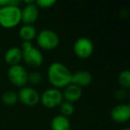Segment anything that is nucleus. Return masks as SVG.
I'll use <instances>...</instances> for the list:
<instances>
[{"label": "nucleus", "mask_w": 130, "mask_h": 130, "mask_svg": "<svg viewBox=\"0 0 130 130\" xmlns=\"http://www.w3.org/2000/svg\"><path fill=\"white\" fill-rule=\"evenodd\" d=\"M71 71L63 63L54 61L49 65L47 70V78L54 88L66 87L71 83Z\"/></svg>", "instance_id": "f257e3e1"}, {"label": "nucleus", "mask_w": 130, "mask_h": 130, "mask_svg": "<svg viewBox=\"0 0 130 130\" xmlns=\"http://www.w3.org/2000/svg\"><path fill=\"white\" fill-rule=\"evenodd\" d=\"M22 22V9L19 6H8L0 8V25L12 29Z\"/></svg>", "instance_id": "f03ea898"}, {"label": "nucleus", "mask_w": 130, "mask_h": 130, "mask_svg": "<svg viewBox=\"0 0 130 130\" xmlns=\"http://www.w3.org/2000/svg\"><path fill=\"white\" fill-rule=\"evenodd\" d=\"M22 60L25 63L32 68L40 67L44 61V56L41 51L35 47L30 42H23L22 45Z\"/></svg>", "instance_id": "7ed1b4c3"}, {"label": "nucleus", "mask_w": 130, "mask_h": 130, "mask_svg": "<svg viewBox=\"0 0 130 130\" xmlns=\"http://www.w3.org/2000/svg\"><path fill=\"white\" fill-rule=\"evenodd\" d=\"M36 39L38 46L44 50H54L60 44V38L57 33L48 29L39 31L37 34Z\"/></svg>", "instance_id": "20e7f679"}, {"label": "nucleus", "mask_w": 130, "mask_h": 130, "mask_svg": "<svg viewBox=\"0 0 130 130\" xmlns=\"http://www.w3.org/2000/svg\"><path fill=\"white\" fill-rule=\"evenodd\" d=\"M41 103L47 109H54L59 107L63 102L62 93L57 88L51 87L45 90L40 95Z\"/></svg>", "instance_id": "39448f33"}, {"label": "nucleus", "mask_w": 130, "mask_h": 130, "mask_svg": "<svg viewBox=\"0 0 130 130\" xmlns=\"http://www.w3.org/2000/svg\"><path fill=\"white\" fill-rule=\"evenodd\" d=\"M28 71L21 64L10 66L7 71V77L13 85L18 87H23L28 83Z\"/></svg>", "instance_id": "423d86ee"}, {"label": "nucleus", "mask_w": 130, "mask_h": 130, "mask_svg": "<svg viewBox=\"0 0 130 130\" xmlns=\"http://www.w3.org/2000/svg\"><path fill=\"white\" fill-rule=\"evenodd\" d=\"M73 51L78 58L87 59L94 53V44L89 38L82 37L75 41Z\"/></svg>", "instance_id": "0eeeda50"}, {"label": "nucleus", "mask_w": 130, "mask_h": 130, "mask_svg": "<svg viewBox=\"0 0 130 130\" xmlns=\"http://www.w3.org/2000/svg\"><path fill=\"white\" fill-rule=\"evenodd\" d=\"M17 94H18V101H20L26 106L33 107L38 104L40 101V95L38 92L30 87H22Z\"/></svg>", "instance_id": "6e6552de"}, {"label": "nucleus", "mask_w": 130, "mask_h": 130, "mask_svg": "<svg viewBox=\"0 0 130 130\" xmlns=\"http://www.w3.org/2000/svg\"><path fill=\"white\" fill-rule=\"evenodd\" d=\"M110 117L116 123H125L130 119V105L127 103H120L112 108Z\"/></svg>", "instance_id": "1a4fd4ad"}, {"label": "nucleus", "mask_w": 130, "mask_h": 130, "mask_svg": "<svg viewBox=\"0 0 130 130\" xmlns=\"http://www.w3.org/2000/svg\"><path fill=\"white\" fill-rule=\"evenodd\" d=\"M38 7L35 5V1L31 4L26 5L22 9V22L26 25H33L38 18Z\"/></svg>", "instance_id": "9d476101"}, {"label": "nucleus", "mask_w": 130, "mask_h": 130, "mask_svg": "<svg viewBox=\"0 0 130 130\" xmlns=\"http://www.w3.org/2000/svg\"><path fill=\"white\" fill-rule=\"evenodd\" d=\"M93 81V77L88 71H78L72 74L71 77V84L82 87H88Z\"/></svg>", "instance_id": "9b49d317"}, {"label": "nucleus", "mask_w": 130, "mask_h": 130, "mask_svg": "<svg viewBox=\"0 0 130 130\" xmlns=\"http://www.w3.org/2000/svg\"><path fill=\"white\" fill-rule=\"evenodd\" d=\"M82 95V88L79 87L74 85V84H70L66 87H64V91L62 93L63 100L69 103H75Z\"/></svg>", "instance_id": "f8f14e48"}, {"label": "nucleus", "mask_w": 130, "mask_h": 130, "mask_svg": "<svg viewBox=\"0 0 130 130\" xmlns=\"http://www.w3.org/2000/svg\"><path fill=\"white\" fill-rule=\"evenodd\" d=\"M5 61L10 66L17 65L20 63V61L22 60V50L20 47L13 46L11 48L7 49L5 54Z\"/></svg>", "instance_id": "ddd939ff"}, {"label": "nucleus", "mask_w": 130, "mask_h": 130, "mask_svg": "<svg viewBox=\"0 0 130 130\" xmlns=\"http://www.w3.org/2000/svg\"><path fill=\"white\" fill-rule=\"evenodd\" d=\"M51 129L52 130H70L71 121L69 118L61 114L54 116L51 120Z\"/></svg>", "instance_id": "4468645a"}, {"label": "nucleus", "mask_w": 130, "mask_h": 130, "mask_svg": "<svg viewBox=\"0 0 130 130\" xmlns=\"http://www.w3.org/2000/svg\"><path fill=\"white\" fill-rule=\"evenodd\" d=\"M37 29L33 25L23 24L19 30V36L23 40V42H30L37 37Z\"/></svg>", "instance_id": "2eb2a0df"}, {"label": "nucleus", "mask_w": 130, "mask_h": 130, "mask_svg": "<svg viewBox=\"0 0 130 130\" xmlns=\"http://www.w3.org/2000/svg\"><path fill=\"white\" fill-rule=\"evenodd\" d=\"M2 102L6 105H13L18 102V94L14 91H6L2 95Z\"/></svg>", "instance_id": "dca6fc26"}, {"label": "nucleus", "mask_w": 130, "mask_h": 130, "mask_svg": "<svg viewBox=\"0 0 130 130\" xmlns=\"http://www.w3.org/2000/svg\"><path fill=\"white\" fill-rule=\"evenodd\" d=\"M119 84L122 87L123 89H127L130 87V72L128 70L122 71L119 75L118 78Z\"/></svg>", "instance_id": "f3484780"}, {"label": "nucleus", "mask_w": 130, "mask_h": 130, "mask_svg": "<svg viewBox=\"0 0 130 130\" xmlns=\"http://www.w3.org/2000/svg\"><path fill=\"white\" fill-rule=\"evenodd\" d=\"M60 111H61V115L65 116V117L69 118L71 116L75 111V108L73 103H69V102H62L60 105Z\"/></svg>", "instance_id": "a211bd4d"}, {"label": "nucleus", "mask_w": 130, "mask_h": 130, "mask_svg": "<svg viewBox=\"0 0 130 130\" xmlns=\"http://www.w3.org/2000/svg\"><path fill=\"white\" fill-rule=\"evenodd\" d=\"M43 80V76L40 72L34 71L28 75V82H29L32 85H38Z\"/></svg>", "instance_id": "6ab92c4d"}, {"label": "nucleus", "mask_w": 130, "mask_h": 130, "mask_svg": "<svg viewBox=\"0 0 130 130\" xmlns=\"http://www.w3.org/2000/svg\"><path fill=\"white\" fill-rule=\"evenodd\" d=\"M55 4V0H37L35 1V5L38 8H45V9L53 7Z\"/></svg>", "instance_id": "aec40b11"}, {"label": "nucleus", "mask_w": 130, "mask_h": 130, "mask_svg": "<svg viewBox=\"0 0 130 130\" xmlns=\"http://www.w3.org/2000/svg\"><path fill=\"white\" fill-rule=\"evenodd\" d=\"M120 94V96L119 97H118V99L119 100H122V99H125L126 96V91L125 90V89H120V90L117 91V93H116V95H119Z\"/></svg>", "instance_id": "412c9836"}, {"label": "nucleus", "mask_w": 130, "mask_h": 130, "mask_svg": "<svg viewBox=\"0 0 130 130\" xmlns=\"http://www.w3.org/2000/svg\"><path fill=\"white\" fill-rule=\"evenodd\" d=\"M9 2H10V0H0V8L8 6Z\"/></svg>", "instance_id": "4be33fe9"}, {"label": "nucleus", "mask_w": 130, "mask_h": 130, "mask_svg": "<svg viewBox=\"0 0 130 130\" xmlns=\"http://www.w3.org/2000/svg\"><path fill=\"white\" fill-rule=\"evenodd\" d=\"M122 130H130L128 127H126V128H124V129H122Z\"/></svg>", "instance_id": "5701e85b"}]
</instances>
